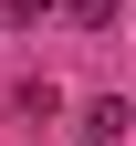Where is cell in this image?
Listing matches in <instances>:
<instances>
[{
  "label": "cell",
  "mask_w": 136,
  "mask_h": 146,
  "mask_svg": "<svg viewBox=\"0 0 136 146\" xmlns=\"http://www.w3.org/2000/svg\"><path fill=\"white\" fill-rule=\"evenodd\" d=\"M11 115H31V125H52V115H63V94H52L42 73H31V84H11Z\"/></svg>",
  "instance_id": "cell-2"
},
{
  "label": "cell",
  "mask_w": 136,
  "mask_h": 146,
  "mask_svg": "<svg viewBox=\"0 0 136 146\" xmlns=\"http://www.w3.org/2000/svg\"><path fill=\"white\" fill-rule=\"evenodd\" d=\"M115 11H126V0H63V21H73V31H115Z\"/></svg>",
  "instance_id": "cell-3"
},
{
  "label": "cell",
  "mask_w": 136,
  "mask_h": 146,
  "mask_svg": "<svg viewBox=\"0 0 136 146\" xmlns=\"http://www.w3.org/2000/svg\"><path fill=\"white\" fill-rule=\"evenodd\" d=\"M126 125H136L126 94H94V104H84V146H126Z\"/></svg>",
  "instance_id": "cell-1"
},
{
  "label": "cell",
  "mask_w": 136,
  "mask_h": 146,
  "mask_svg": "<svg viewBox=\"0 0 136 146\" xmlns=\"http://www.w3.org/2000/svg\"><path fill=\"white\" fill-rule=\"evenodd\" d=\"M0 21H31L42 31V21H63V0H0Z\"/></svg>",
  "instance_id": "cell-4"
}]
</instances>
